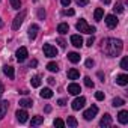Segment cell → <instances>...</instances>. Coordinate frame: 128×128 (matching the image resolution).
Masks as SVG:
<instances>
[{
	"instance_id": "obj_6",
	"label": "cell",
	"mask_w": 128,
	"mask_h": 128,
	"mask_svg": "<svg viewBox=\"0 0 128 128\" xmlns=\"http://www.w3.org/2000/svg\"><path fill=\"white\" fill-rule=\"evenodd\" d=\"M15 56H17V60H18V62H24V60L27 59V56H29L27 48H26V47H20V48L17 50Z\"/></svg>"
},
{
	"instance_id": "obj_32",
	"label": "cell",
	"mask_w": 128,
	"mask_h": 128,
	"mask_svg": "<svg viewBox=\"0 0 128 128\" xmlns=\"http://www.w3.org/2000/svg\"><path fill=\"white\" fill-rule=\"evenodd\" d=\"M84 84H86L88 88H94V82H92V78H90V77H84Z\"/></svg>"
},
{
	"instance_id": "obj_29",
	"label": "cell",
	"mask_w": 128,
	"mask_h": 128,
	"mask_svg": "<svg viewBox=\"0 0 128 128\" xmlns=\"http://www.w3.org/2000/svg\"><path fill=\"white\" fill-rule=\"evenodd\" d=\"M9 2H11V6L14 9H20L21 8V2H20V0H9Z\"/></svg>"
},
{
	"instance_id": "obj_36",
	"label": "cell",
	"mask_w": 128,
	"mask_h": 128,
	"mask_svg": "<svg viewBox=\"0 0 128 128\" xmlns=\"http://www.w3.org/2000/svg\"><path fill=\"white\" fill-rule=\"evenodd\" d=\"M38 17H39L41 20H44V18H45V11H44V9H39V11H38Z\"/></svg>"
},
{
	"instance_id": "obj_23",
	"label": "cell",
	"mask_w": 128,
	"mask_h": 128,
	"mask_svg": "<svg viewBox=\"0 0 128 128\" xmlns=\"http://www.w3.org/2000/svg\"><path fill=\"white\" fill-rule=\"evenodd\" d=\"M68 59H70V62H72V63H78V62H80V54H78V53H70V54H68Z\"/></svg>"
},
{
	"instance_id": "obj_17",
	"label": "cell",
	"mask_w": 128,
	"mask_h": 128,
	"mask_svg": "<svg viewBox=\"0 0 128 128\" xmlns=\"http://www.w3.org/2000/svg\"><path fill=\"white\" fill-rule=\"evenodd\" d=\"M41 98H45V100H50L51 96H53V90L50 89V88H44L42 90H41Z\"/></svg>"
},
{
	"instance_id": "obj_15",
	"label": "cell",
	"mask_w": 128,
	"mask_h": 128,
	"mask_svg": "<svg viewBox=\"0 0 128 128\" xmlns=\"http://www.w3.org/2000/svg\"><path fill=\"white\" fill-rule=\"evenodd\" d=\"M118 120L120 124H128V112L126 110H120L118 113Z\"/></svg>"
},
{
	"instance_id": "obj_28",
	"label": "cell",
	"mask_w": 128,
	"mask_h": 128,
	"mask_svg": "<svg viewBox=\"0 0 128 128\" xmlns=\"http://www.w3.org/2000/svg\"><path fill=\"white\" fill-rule=\"evenodd\" d=\"M30 83H32V86H33V88H39V86H41V77L35 76V77L32 78V82H30Z\"/></svg>"
},
{
	"instance_id": "obj_37",
	"label": "cell",
	"mask_w": 128,
	"mask_h": 128,
	"mask_svg": "<svg viewBox=\"0 0 128 128\" xmlns=\"http://www.w3.org/2000/svg\"><path fill=\"white\" fill-rule=\"evenodd\" d=\"M57 44H59V45H60L62 48H65V47H66V42H65V41H63L62 38H59V39H57Z\"/></svg>"
},
{
	"instance_id": "obj_33",
	"label": "cell",
	"mask_w": 128,
	"mask_h": 128,
	"mask_svg": "<svg viewBox=\"0 0 128 128\" xmlns=\"http://www.w3.org/2000/svg\"><path fill=\"white\" fill-rule=\"evenodd\" d=\"M114 12H118V14H122V12H124V6H122L120 3H118V5L114 6Z\"/></svg>"
},
{
	"instance_id": "obj_31",
	"label": "cell",
	"mask_w": 128,
	"mask_h": 128,
	"mask_svg": "<svg viewBox=\"0 0 128 128\" xmlns=\"http://www.w3.org/2000/svg\"><path fill=\"white\" fill-rule=\"evenodd\" d=\"M53 124H54V126H59V128L65 126V122H63L62 119H59V118H57V119H54V122H53Z\"/></svg>"
},
{
	"instance_id": "obj_4",
	"label": "cell",
	"mask_w": 128,
	"mask_h": 128,
	"mask_svg": "<svg viewBox=\"0 0 128 128\" xmlns=\"http://www.w3.org/2000/svg\"><path fill=\"white\" fill-rule=\"evenodd\" d=\"M44 54L47 57H56L57 56V48L53 47L51 44H44Z\"/></svg>"
},
{
	"instance_id": "obj_11",
	"label": "cell",
	"mask_w": 128,
	"mask_h": 128,
	"mask_svg": "<svg viewBox=\"0 0 128 128\" xmlns=\"http://www.w3.org/2000/svg\"><path fill=\"white\" fill-rule=\"evenodd\" d=\"M15 116H17V119H18L21 124H24V122L29 119V114H27V112H26V110H17Z\"/></svg>"
},
{
	"instance_id": "obj_44",
	"label": "cell",
	"mask_w": 128,
	"mask_h": 128,
	"mask_svg": "<svg viewBox=\"0 0 128 128\" xmlns=\"http://www.w3.org/2000/svg\"><path fill=\"white\" fill-rule=\"evenodd\" d=\"M3 92H5V88H3V84H2V83H0V95H2Z\"/></svg>"
},
{
	"instance_id": "obj_12",
	"label": "cell",
	"mask_w": 128,
	"mask_h": 128,
	"mask_svg": "<svg viewBox=\"0 0 128 128\" xmlns=\"http://www.w3.org/2000/svg\"><path fill=\"white\" fill-rule=\"evenodd\" d=\"M110 125H112V116L106 113V114L101 118V120H100V126L106 128V126H110Z\"/></svg>"
},
{
	"instance_id": "obj_24",
	"label": "cell",
	"mask_w": 128,
	"mask_h": 128,
	"mask_svg": "<svg viewBox=\"0 0 128 128\" xmlns=\"http://www.w3.org/2000/svg\"><path fill=\"white\" fill-rule=\"evenodd\" d=\"M44 122V116H33L32 118V126H36V125H41Z\"/></svg>"
},
{
	"instance_id": "obj_18",
	"label": "cell",
	"mask_w": 128,
	"mask_h": 128,
	"mask_svg": "<svg viewBox=\"0 0 128 128\" xmlns=\"http://www.w3.org/2000/svg\"><path fill=\"white\" fill-rule=\"evenodd\" d=\"M68 30H70V26H68L66 23H60V24L57 26V32H59L60 35H66Z\"/></svg>"
},
{
	"instance_id": "obj_27",
	"label": "cell",
	"mask_w": 128,
	"mask_h": 128,
	"mask_svg": "<svg viewBox=\"0 0 128 128\" xmlns=\"http://www.w3.org/2000/svg\"><path fill=\"white\" fill-rule=\"evenodd\" d=\"M125 104V101L122 100V98H114L113 101H112V106L113 107H120V106H124Z\"/></svg>"
},
{
	"instance_id": "obj_35",
	"label": "cell",
	"mask_w": 128,
	"mask_h": 128,
	"mask_svg": "<svg viewBox=\"0 0 128 128\" xmlns=\"http://www.w3.org/2000/svg\"><path fill=\"white\" fill-rule=\"evenodd\" d=\"M76 3H77L78 6H86V5L89 3V0H76Z\"/></svg>"
},
{
	"instance_id": "obj_30",
	"label": "cell",
	"mask_w": 128,
	"mask_h": 128,
	"mask_svg": "<svg viewBox=\"0 0 128 128\" xmlns=\"http://www.w3.org/2000/svg\"><path fill=\"white\" fill-rule=\"evenodd\" d=\"M120 68L122 70H128V57H122V60H120Z\"/></svg>"
},
{
	"instance_id": "obj_5",
	"label": "cell",
	"mask_w": 128,
	"mask_h": 128,
	"mask_svg": "<svg viewBox=\"0 0 128 128\" xmlns=\"http://www.w3.org/2000/svg\"><path fill=\"white\" fill-rule=\"evenodd\" d=\"M96 113H98V107H96V106H92V107H89V108L83 113V116H84L86 120H92V119L96 116Z\"/></svg>"
},
{
	"instance_id": "obj_38",
	"label": "cell",
	"mask_w": 128,
	"mask_h": 128,
	"mask_svg": "<svg viewBox=\"0 0 128 128\" xmlns=\"http://www.w3.org/2000/svg\"><path fill=\"white\" fill-rule=\"evenodd\" d=\"M86 66H88V68H92V66H94V60H92V59H88V60H86Z\"/></svg>"
},
{
	"instance_id": "obj_2",
	"label": "cell",
	"mask_w": 128,
	"mask_h": 128,
	"mask_svg": "<svg viewBox=\"0 0 128 128\" xmlns=\"http://www.w3.org/2000/svg\"><path fill=\"white\" fill-rule=\"evenodd\" d=\"M76 27H77V30H78V32H83V33H94V32L96 30L95 27H90V26L86 23V20H80V21L77 23V26H76Z\"/></svg>"
},
{
	"instance_id": "obj_16",
	"label": "cell",
	"mask_w": 128,
	"mask_h": 128,
	"mask_svg": "<svg viewBox=\"0 0 128 128\" xmlns=\"http://www.w3.org/2000/svg\"><path fill=\"white\" fill-rule=\"evenodd\" d=\"M116 83H118L119 86H126V84H128V76H126V74H120V76H118Z\"/></svg>"
},
{
	"instance_id": "obj_1",
	"label": "cell",
	"mask_w": 128,
	"mask_h": 128,
	"mask_svg": "<svg viewBox=\"0 0 128 128\" xmlns=\"http://www.w3.org/2000/svg\"><path fill=\"white\" fill-rule=\"evenodd\" d=\"M124 48V44L120 39H114V38H108V39H104L102 41V50L104 53L108 56V57H116L120 54Z\"/></svg>"
},
{
	"instance_id": "obj_13",
	"label": "cell",
	"mask_w": 128,
	"mask_h": 128,
	"mask_svg": "<svg viewBox=\"0 0 128 128\" xmlns=\"http://www.w3.org/2000/svg\"><path fill=\"white\" fill-rule=\"evenodd\" d=\"M38 30H39V26H38V24H32V26L29 27V32H27L29 38H30V39H35L36 35H38Z\"/></svg>"
},
{
	"instance_id": "obj_10",
	"label": "cell",
	"mask_w": 128,
	"mask_h": 128,
	"mask_svg": "<svg viewBox=\"0 0 128 128\" xmlns=\"http://www.w3.org/2000/svg\"><path fill=\"white\" fill-rule=\"evenodd\" d=\"M71 44L76 47V48H80L83 45V38L80 35H72L71 36Z\"/></svg>"
},
{
	"instance_id": "obj_46",
	"label": "cell",
	"mask_w": 128,
	"mask_h": 128,
	"mask_svg": "<svg viewBox=\"0 0 128 128\" xmlns=\"http://www.w3.org/2000/svg\"><path fill=\"white\" fill-rule=\"evenodd\" d=\"M101 2H102L104 5H108V3H110V0H101Z\"/></svg>"
},
{
	"instance_id": "obj_34",
	"label": "cell",
	"mask_w": 128,
	"mask_h": 128,
	"mask_svg": "<svg viewBox=\"0 0 128 128\" xmlns=\"http://www.w3.org/2000/svg\"><path fill=\"white\" fill-rule=\"evenodd\" d=\"M95 98H96L98 101H102V100H104V92H101V90H98V92L95 94Z\"/></svg>"
},
{
	"instance_id": "obj_7",
	"label": "cell",
	"mask_w": 128,
	"mask_h": 128,
	"mask_svg": "<svg viewBox=\"0 0 128 128\" xmlns=\"http://www.w3.org/2000/svg\"><path fill=\"white\" fill-rule=\"evenodd\" d=\"M84 104H86V100L83 96H78L72 101V110H80V108L84 107Z\"/></svg>"
},
{
	"instance_id": "obj_42",
	"label": "cell",
	"mask_w": 128,
	"mask_h": 128,
	"mask_svg": "<svg viewBox=\"0 0 128 128\" xmlns=\"http://www.w3.org/2000/svg\"><path fill=\"white\" fill-rule=\"evenodd\" d=\"M65 102H66L65 100H59V101H57V104H59V106H62V107H63V106H65Z\"/></svg>"
},
{
	"instance_id": "obj_9",
	"label": "cell",
	"mask_w": 128,
	"mask_h": 128,
	"mask_svg": "<svg viewBox=\"0 0 128 128\" xmlns=\"http://www.w3.org/2000/svg\"><path fill=\"white\" fill-rule=\"evenodd\" d=\"M8 108H9V102L8 101H0V120L5 118V114L8 113Z\"/></svg>"
},
{
	"instance_id": "obj_25",
	"label": "cell",
	"mask_w": 128,
	"mask_h": 128,
	"mask_svg": "<svg viewBox=\"0 0 128 128\" xmlns=\"http://www.w3.org/2000/svg\"><path fill=\"white\" fill-rule=\"evenodd\" d=\"M47 70L51 71V72H57V71H59V66H57L56 62H50L48 65H47Z\"/></svg>"
},
{
	"instance_id": "obj_20",
	"label": "cell",
	"mask_w": 128,
	"mask_h": 128,
	"mask_svg": "<svg viewBox=\"0 0 128 128\" xmlns=\"http://www.w3.org/2000/svg\"><path fill=\"white\" fill-rule=\"evenodd\" d=\"M78 77H80V72H78L76 68L68 70V78H70V80H77Z\"/></svg>"
},
{
	"instance_id": "obj_22",
	"label": "cell",
	"mask_w": 128,
	"mask_h": 128,
	"mask_svg": "<svg viewBox=\"0 0 128 128\" xmlns=\"http://www.w3.org/2000/svg\"><path fill=\"white\" fill-rule=\"evenodd\" d=\"M32 106H33V101H32V100H29V98H23V100H20V107L27 108V107H32Z\"/></svg>"
},
{
	"instance_id": "obj_45",
	"label": "cell",
	"mask_w": 128,
	"mask_h": 128,
	"mask_svg": "<svg viewBox=\"0 0 128 128\" xmlns=\"http://www.w3.org/2000/svg\"><path fill=\"white\" fill-rule=\"evenodd\" d=\"M54 82H56V80H54L53 77H50V78H48V83H50V84H54Z\"/></svg>"
},
{
	"instance_id": "obj_43",
	"label": "cell",
	"mask_w": 128,
	"mask_h": 128,
	"mask_svg": "<svg viewBox=\"0 0 128 128\" xmlns=\"http://www.w3.org/2000/svg\"><path fill=\"white\" fill-rule=\"evenodd\" d=\"M36 65H38L36 60H32V62H30V68H32V66H36Z\"/></svg>"
},
{
	"instance_id": "obj_39",
	"label": "cell",
	"mask_w": 128,
	"mask_h": 128,
	"mask_svg": "<svg viewBox=\"0 0 128 128\" xmlns=\"http://www.w3.org/2000/svg\"><path fill=\"white\" fill-rule=\"evenodd\" d=\"M94 42H95V38H94V36H90V38L88 39V45H89V47H92V45H94Z\"/></svg>"
},
{
	"instance_id": "obj_14",
	"label": "cell",
	"mask_w": 128,
	"mask_h": 128,
	"mask_svg": "<svg viewBox=\"0 0 128 128\" xmlns=\"http://www.w3.org/2000/svg\"><path fill=\"white\" fill-rule=\"evenodd\" d=\"M68 92H70L71 95H78V94L82 92V89H80V86H78L77 83H71V84L68 86Z\"/></svg>"
},
{
	"instance_id": "obj_26",
	"label": "cell",
	"mask_w": 128,
	"mask_h": 128,
	"mask_svg": "<svg viewBox=\"0 0 128 128\" xmlns=\"http://www.w3.org/2000/svg\"><path fill=\"white\" fill-rule=\"evenodd\" d=\"M66 124H68V126H71V128H76V126H77V119H76L74 116H68V120H66Z\"/></svg>"
},
{
	"instance_id": "obj_41",
	"label": "cell",
	"mask_w": 128,
	"mask_h": 128,
	"mask_svg": "<svg viewBox=\"0 0 128 128\" xmlns=\"http://www.w3.org/2000/svg\"><path fill=\"white\" fill-rule=\"evenodd\" d=\"M63 14H65V15H74V11H72V9H68V11L63 12Z\"/></svg>"
},
{
	"instance_id": "obj_40",
	"label": "cell",
	"mask_w": 128,
	"mask_h": 128,
	"mask_svg": "<svg viewBox=\"0 0 128 128\" xmlns=\"http://www.w3.org/2000/svg\"><path fill=\"white\" fill-rule=\"evenodd\" d=\"M60 3H62L63 6H70V3H71V0H60Z\"/></svg>"
},
{
	"instance_id": "obj_3",
	"label": "cell",
	"mask_w": 128,
	"mask_h": 128,
	"mask_svg": "<svg viewBox=\"0 0 128 128\" xmlns=\"http://www.w3.org/2000/svg\"><path fill=\"white\" fill-rule=\"evenodd\" d=\"M24 18H26V11H21V12L14 18V21H12V29H14V30H18V29H20V26L23 24Z\"/></svg>"
},
{
	"instance_id": "obj_21",
	"label": "cell",
	"mask_w": 128,
	"mask_h": 128,
	"mask_svg": "<svg viewBox=\"0 0 128 128\" xmlns=\"http://www.w3.org/2000/svg\"><path fill=\"white\" fill-rule=\"evenodd\" d=\"M102 17H104V11H102V8H96L95 12H94V18H95L96 21H101Z\"/></svg>"
},
{
	"instance_id": "obj_19",
	"label": "cell",
	"mask_w": 128,
	"mask_h": 128,
	"mask_svg": "<svg viewBox=\"0 0 128 128\" xmlns=\"http://www.w3.org/2000/svg\"><path fill=\"white\" fill-rule=\"evenodd\" d=\"M3 72H5V76H8L11 80H14V77H15V72H14V68L12 66H3Z\"/></svg>"
},
{
	"instance_id": "obj_8",
	"label": "cell",
	"mask_w": 128,
	"mask_h": 128,
	"mask_svg": "<svg viewBox=\"0 0 128 128\" xmlns=\"http://www.w3.org/2000/svg\"><path fill=\"white\" fill-rule=\"evenodd\" d=\"M106 24L110 27V29H113V27H116L118 26V18H116V15H107L106 17Z\"/></svg>"
}]
</instances>
